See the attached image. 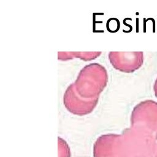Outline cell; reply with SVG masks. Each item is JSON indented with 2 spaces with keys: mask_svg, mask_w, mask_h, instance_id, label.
Returning a JSON list of instances; mask_svg holds the SVG:
<instances>
[{
  "mask_svg": "<svg viewBox=\"0 0 157 157\" xmlns=\"http://www.w3.org/2000/svg\"><path fill=\"white\" fill-rule=\"evenodd\" d=\"M156 145L151 134L133 126L121 137V157H155Z\"/></svg>",
  "mask_w": 157,
  "mask_h": 157,
  "instance_id": "cell-1",
  "label": "cell"
},
{
  "mask_svg": "<svg viewBox=\"0 0 157 157\" xmlns=\"http://www.w3.org/2000/svg\"><path fill=\"white\" fill-rule=\"evenodd\" d=\"M132 124L151 134L157 141V102L146 100L134 109L132 115Z\"/></svg>",
  "mask_w": 157,
  "mask_h": 157,
  "instance_id": "cell-2",
  "label": "cell"
},
{
  "mask_svg": "<svg viewBox=\"0 0 157 157\" xmlns=\"http://www.w3.org/2000/svg\"><path fill=\"white\" fill-rule=\"evenodd\" d=\"M94 157H121V137L107 136L98 140L93 151Z\"/></svg>",
  "mask_w": 157,
  "mask_h": 157,
  "instance_id": "cell-3",
  "label": "cell"
},
{
  "mask_svg": "<svg viewBox=\"0 0 157 157\" xmlns=\"http://www.w3.org/2000/svg\"><path fill=\"white\" fill-rule=\"evenodd\" d=\"M58 157H70L69 148L67 144L61 139L58 142Z\"/></svg>",
  "mask_w": 157,
  "mask_h": 157,
  "instance_id": "cell-4",
  "label": "cell"
},
{
  "mask_svg": "<svg viewBox=\"0 0 157 157\" xmlns=\"http://www.w3.org/2000/svg\"><path fill=\"white\" fill-rule=\"evenodd\" d=\"M153 90H154V92H155V95L157 98V78H156V80L155 81V83H154V85H153Z\"/></svg>",
  "mask_w": 157,
  "mask_h": 157,
  "instance_id": "cell-5",
  "label": "cell"
},
{
  "mask_svg": "<svg viewBox=\"0 0 157 157\" xmlns=\"http://www.w3.org/2000/svg\"><path fill=\"white\" fill-rule=\"evenodd\" d=\"M155 157H157V142H156V150H155Z\"/></svg>",
  "mask_w": 157,
  "mask_h": 157,
  "instance_id": "cell-6",
  "label": "cell"
}]
</instances>
